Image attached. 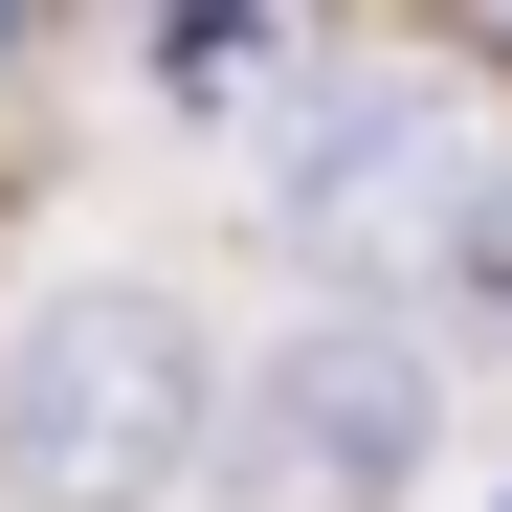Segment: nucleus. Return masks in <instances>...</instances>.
I'll return each mask as SVG.
<instances>
[{
  "mask_svg": "<svg viewBox=\"0 0 512 512\" xmlns=\"http://www.w3.org/2000/svg\"><path fill=\"white\" fill-rule=\"evenodd\" d=\"M134 67H156V112H245V90H268L290 45H268V23H156Z\"/></svg>",
  "mask_w": 512,
  "mask_h": 512,
  "instance_id": "nucleus-5",
  "label": "nucleus"
},
{
  "mask_svg": "<svg viewBox=\"0 0 512 512\" xmlns=\"http://www.w3.org/2000/svg\"><path fill=\"white\" fill-rule=\"evenodd\" d=\"M468 179H490V156L423 112V90H334V112H290V156H268V245H290V268H379V312H401L423 223H446Z\"/></svg>",
  "mask_w": 512,
  "mask_h": 512,
  "instance_id": "nucleus-3",
  "label": "nucleus"
},
{
  "mask_svg": "<svg viewBox=\"0 0 512 512\" xmlns=\"http://www.w3.org/2000/svg\"><path fill=\"white\" fill-rule=\"evenodd\" d=\"M401 334H423V357H490V334H512V156H490L446 223H423V268H401Z\"/></svg>",
  "mask_w": 512,
  "mask_h": 512,
  "instance_id": "nucleus-4",
  "label": "nucleus"
},
{
  "mask_svg": "<svg viewBox=\"0 0 512 512\" xmlns=\"http://www.w3.org/2000/svg\"><path fill=\"white\" fill-rule=\"evenodd\" d=\"M223 401L245 379H201L179 290H45L0 334V512H179L223 468Z\"/></svg>",
  "mask_w": 512,
  "mask_h": 512,
  "instance_id": "nucleus-1",
  "label": "nucleus"
},
{
  "mask_svg": "<svg viewBox=\"0 0 512 512\" xmlns=\"http://www.w3.org/2000/svg\"><path fill=\"white\" fill-rule=\"evenodd\" d=\"M423 468H446V357L401 312L268 334L223 401V512H423Z\"/></svg>",
  "mask_w": 512,
  "mask_h": 512,
  "instance_id": "nucleus-2",
  "label": "nucleus"
},
{
  "mask_svg": "<svg viewBox=\"0 0 512 512\" xmlns=\"http://www.w3.org/2000/svg\"><path fill=\"white\" fill-rule=\"evenodd\" d=\"M490 512H512V490H490Z\"/></svg>",
  "mask_w": 512,
  "mask_h": 512,
  "instance_id": "nucleus-7",
  "label": "nucleus"
},
{
  "mask_svg": "<svg viewBox=\"0 0 512 512\" xmlns=\"http://www.w3.org/2000/svg\"><path fill=\"white\" fill-rule=\"evenodd\" d=\"M468 67H512V23H490V45H468Z\"/></svg>",
  "mask_w": 512,
  "mask_h": 512,
  "instance_id": "nucleus-6",
  "label": "nucleus"
}]
</instances>
